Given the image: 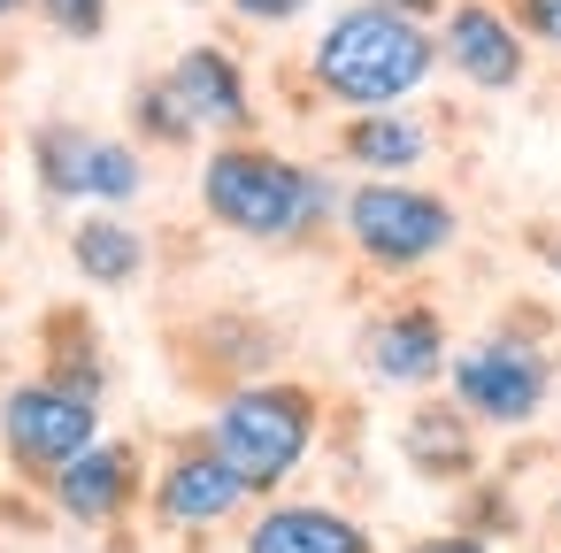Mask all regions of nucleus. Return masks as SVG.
I'll use <instances>...</instances> for the list:
<instances>
[{
    "label": "nucleus",
    "mask_w": 561,
    "mask_h": 553,
    "mask_svg": "<svg viewBox=\"0 0 561 553\" xmlns=\"http://www.w3.org/2000/svg\"><path fill=\"white\" fill-rule=\"evenodd\" d=\"M201 216L247 246H277V254H300V246H323L339 231V170H316L300 154H277L262 131L254 139H208L201 154Z\"/></svg>",
    "instance_id": "nucleus-1"
},
{
    "label": "nucleus",
    "mask_w": 561,
    "mask_h": 553,
    "mask_svg": "<svg viewBox=\"0 0 561 553\" xmlns=\"http://www.w3.org/2000/svg\"><path fill=\"white\" fill-rule=\"evenodd\" d=\"M323 415H331L323 384L285 377V369H262V377H239V384L208 392L201 438L239 469V484H247L254 499H270V492H285V484L308 469V453L323 446Z\"/></svg>",
    "instance_id": "nucleus-2"
},
{
    "label": "nucleus",
    "mask_w": 561,
    "mask_h": 553,
    "mask_svg": "<svg viewBox=\"0 0 561 553\" xmlns=\"http://www.w3.org/2000/svg\"><path fill=\"white\" fill-rule=\"evenodd\" d=\"M438 78V39L415 16H392L377 0L339 9L308 47V85L331 108H400Z\"/></svg>",
    "instance_id": "nucleus-3"
},
{
    "label": "nucleus",
    "mask_w": 561,
    "mask_h": 553,
    "mask_svg": "<svg viewBox=\"0 0 561 553\" xmlns=\"http://www.w3.org/2000/svg\"><path fill=\"white\" fill-rule=\"evenodd\" d=\"M331 239H346L369 277H423L461 246V200L423 177H354Z\"/></svg>",
    "instance_id": "nucleus-4"
},
{
    "label": "nucleus",
    "mask_w": 561,
    "mask_h": 553,
    "mask_svg": "<svg viewBox=\"0 0 561 553\" xmlns=\"http://www.w3.org/2000/svg\"><path fill=\"white\" fill-rule=\"evenodd\" d=\"M553 377H561L553 346L538 331H523V315H515V323H492L477 338H454L438 384L477 430H530L553 400Z\"/></svg>",
    "instance_id": "nucleus-5"
},
{
    "label": "nucleus",
    "mask_w": 561,
    "mask_h": 553,
    "mask_svg": "<svg viewBox=\"0 0 561 553\" xmlns=\"http://www.w3.org/2000/svg\"><path fill=\"white\" fill-rule=\"evenodd\" d=\"M101 430H108V400H85V392H70L47 369L0 384V469H9L24 492H39Z\"/></svg>",
    "instance_id": "nucleus-6"
},
{
    "label": "nucleus",
    "mask_w": 561,
    "mask_h": 553,
    "mask_svg": "<svg viewBox=\"0 0 561 553\" xmlns=\"http://www.w3.org/2000/svg\"><path fill=\"white\" fill-rule=\"evenodd\" d=\"M139 507L170 538H216V530H239V515L254 507V492L239 484V469L201 430H185V438L162 446V461H147V499Z\"/></svg>",
    "instance_id": "nucleus-7"
},
{
    "label": "nucleus",
    "mask_w": 561,
    "mask_h": 553,
    "mask_svg": "<svg viewBox=\"0 0 561 553\" xmlns=\"http://www.w3.org/2000/svg\"><path fill=\"white\" fill-rule=\"evenodd\" d=\"M39 499H47V515L62 522V530H124L131 515H139V499H147V446L139 438H93V446H78L47 484H39Z\"/></svg>",
    "instance_id": "nucleus-8"
},
{
    "label": "nucleus",
    "mask_w": 561,
    "mask_h": 553,
    "mask_svg": "<svg viewBox=\"0 0 561 553\" xmlns=\"http://www.w3.org/2000/svg\"><path fill=\"white\" fill-rule=\"evenodd\" d=\"M446 354H454V323L438 300H385L354 338V361L377 392H431L446 377Z\"/></svg>",
    "instance_id": "nucleus-9"
},
{
    "label": "nucleus",
    "mask_w": 561,
    "mask_h": 553,
    "mask_svg": "<svg viewBox=\"0 0 561 553\" xmlns=\"http://www.w3.org/2000/svg\"><path fill=\"white\" fill-rule=\"evenodd\" d=\"M438 70H454L469 93H515L530 78V39L500 0H446L438 9Z\"/></svg>",
    "instance_id": "nucleus-10"
},
{
    "label": "nucleus",
    "mask_w": 561,
    "mask_h": 553,
    "mask_svg": "<svg viewBox=\"0 0 561 553\" xmlns=\"http://www.w3.org/2000/svg\"><path fill=\"white\" fill-rule=\"evenodd\" d=\"M239 553H377V530L339 499L270 492L239 515Z\"/></svg>",
    "instance_id": "nucleus-11"
},
{
    "label": "nucleus",
    "mask_w": 561,
    "mask_h": 553,
    "mask_svg": "<svg viewBox=\"0 0 561 553\" xmlns=\"http://www.w3.org/2000/svg\"><path fill=\"white\" fill-rule=\"evenodd\" d=\"M170 93L185 101V116L201 124V139H254L262 131V101H254V78L231 47L201 39V47H178V62L162 70Z\"/></svg>",
    "instance_id": "nucleus-12"
},
{
    "label": "nucleus",
    "mask_w": 561,
    "mask_h": 553,
    "mask_svg": "<svg viewBox=\"0 0 561 553\" xmlns=\"http://www.w3.org/2000/svg\"><path fill=\"white\" fill-rule=\"evenodd\" d=\"M392 446H400L408 476L446 484V492H461V484L484 469V430H477V423H469L438 384H431V392H408V415H400Z\"/></svg>",
    "instance_id": "nucleus-13"
},
{
    "label": "nucleus",
    "mask_w": 561,
    "mask_h": 553,
    "mask_svg": "<svg viewBox=\"0 0 561 553\" xmlns=\"http://www.w3.org/2000/svg\"><path fill=\"white\" fill-rule=\"evenodd\" d=\"M277 354H285V338L262 315H247V308H216L193 331H178V369L201 392H224L239 377H262V369H277Z\"/></svg>",
    "instance_id": "nucleus-14"
},
{
    "label": "nucleus",
    "mask_w": 561,
    "mask_h": 553,
    "mask_svg": "<svg viewBox=\"0 0 561 553\" xmlns=\"http://www.w3.org/2000/svg\"><path fill=\"white\" fill-rule=\"evenodd\" d=\"M62 246H70L78 285H93V292H131L154 269V239L131 223V208H78Z\"/></svg>",
    "instance_id": "nucleus-15"
},
{
    "label": "nucleus",
    "mask_w": 561,
    "mask_h": 553,
    "mask_svg": "<svg viewBox=\"0 0 561 553\" xmlns=\"http://www.w3.org/2000/svg\"><path fill=\"white\" fill-rule=\"evenodd\" d=\"M438 131L400 101V108H346L339 124V162L362 170V177H415L431 162Z\"/></svg>",
    "instance_id": "nucleus-16"
},
{
    "label": "nucleus",
    "mask_w": 561,
    "mask_h": 553,
    "mask_svg": "<svg viewBox=\"0 0 561 553\" xmlns=\"http://www.w3.org/2000/svg\"><path fill=\"white\" fill-rule=\"evenodd\" d=\"M93 147H101L93 124H70V116L39 124L32 131V185L55 208H93Z\"/></svg>",
    "instance_id": "nucleus-17"
},
{
    "label": "nucleus",
    "mask_w": 561,
    "mask_h": 553,
    "mask_svg": "<svg viewBox=\"0 0 561 553\" xmlns=\"http://www.w3.org/2000/svg\"><path fill=\"white\" fill-rule=\"evenodd\" d=\"M39 369L62 377L85 400H108V384H116V361H108V346H101V331H93L85 308H55L39 323Z\"/></svg>",
    "instance_id": "nucleus-18"
},
{
    "label": "nucleus",
    "mask_w": 561,
    "mask_h": 553,
    "mask_svg": "<svg viewBox=\"0 0 561 553\" xmlns=\"http://www.w3.org/2000/svg\"><path fill=\"white\" fill-rule=\"evenodd\" d=\"M131 139L147 154H193V147H208L201 124L185 116V101L170 93V78H139L131 85Z\"/></svg>",
    "instance_id": "nucleus-19"
},
{
    "label": "nucleus",
    "mask_w": 561,
    "mask_h": 553,
    "mask_svg": "<svg viewBox=\"0 0 561 553\" xmlns=\"http://www.w3.org/2000/svg\"><path fill=\"white\" fill-rule=\"evenodd\" d=\"M32 9L47 16V32H55V39H78V47H85V39H101V32H108L116 0H32Z\"/></svg>",
    "instance_id": "nucleus-20"
},
{
    "label": "nucleus",
    "mask_w": 561,
    "mask_h": 553,
    "mask_svg": "<svg viewBox=\"0 0 561 553\" xmlns=\"http://www.w3.org/2000/svg\"><path fill=\"white\" fill-rule=\"evenodd\" d=\"M507 16L530 47H553L561 55V0H507Z\"/></svg>",
    "instance_id": "nucleus-21"
},
{
    "label": "nucleus",
    "mask_w": 561,
    "mask_h": 553,
    "mask_svg": "<svg viewBox=\"0 0 561 553\" xmlns=\"http://www.w3.org/2000/svg\"><path fill=\"white\" fill-rule=\"evenodd\" d=\"M224 9L239 16V24H254V32H285V24H300L316 0H224Z\"/></svg>",
    "instance_id": "nucleus-22"
},
{
    "label": "nucleus",
    "mask_w": 561,
    "mask_h": 553,
    "mask_svg": "<svg viewBox=\"0 0 561 553\" xmlns=\"http://www.w3.org/2000/svg\"><path fill=\"white\" fill-rule=\"evenodd\" d=\"M400 553H492V538H484V530H469V522H446V530H423V538H408Z\"/></svg>",
    "instance_id": "nucleus-23"
},
{
    "label": "nucleus",
    "mask_w": 561,
    "mask_h": 553,
    "mask_svg": "<svg viewBox=\"0 0 561 553\" xmlns=\"http://www.w3.org/2000/svg\"><path fill=\"white\" fill-rule=\"evenodd\" d=\"M523 246L546 277H561V223H523Z\"/></svg>",
    "instance_id": "nucleus-24"
},
{
    "label": "nucleus",
    "mask_w": 561,
    "mask_h": 553,
    "mask_svg": "<svg viewBox=\"0 0 561 553\" xmlns=\"http://www.w3.org/2000/svg\"><path fill=\"white\" fill-rule=\"evenodd\" d=\"M377 9H392V16H415V24H438V9H446V0H377Z\"/></svg>",
    "instance_id": "nucleus-25"
},
{
    "label": "nucleus",
    "mask_w": 561,
    "mask_h": 553,
    "mask_svg": "<svg viewBox=\"0 0 561 553\" xmlns=\"http://www.w3.org/2000/svg\"><path fill=\"white\" fill-rule=\"evenodd\" d=\"M546 522H553V538H561V476H553V499H546Z\"/></svg>",
    "instance_id": "nucleus-26"
},
{
    "label": "nucleus",
    "mask_w": 561,
    "mask_h": 553,
    "mask_svg": "<svg viewBox=\"0 0 561 553\" xmlns=\"http://www.w3.org/2000/svg\"><path fill=\"white\" fill-rule=\"evenodd\" d=\"M24 9H32V0H0V24H16Z\"/></svg>",
    "instance_id": "nucleus-27"
},
{
    "label": "nucleus",
    "mask_w": 561,
    "mask_h": 553,
    "mask_svg": "<svg viewBox=\"0 0 561 553\" xmlns=\"http://www.w3.org/2000/svg\"><path fill=\"white\" fill-rule=\"evenodd\" d=\"M0 246H9V200H0Z\"/></svg>",
    "instance_id": "nucleus-28"
},
{
    "label": "nucleus",
    "mask_w": 561,
    "mask_h": 553,
    "mask_svg": "<svg viewBox=\"0 0 561 553\" xmlns=\"http://www.w3.org/2000/svg\"><path fill=\"white\" fill-rule=\"evenodd\" d=\"M193 9H201V0H193Z\"/></svg>",
    "instance_id": "nucleus-29"
},
{
    "label": "nucleus",
    "mask_w": 561,
    "mask_h": 553,
    "mask_svg": "<svg viewBox=\"0 0 561 553\" xmlns=\"http://www.w3.org/2000/svg\"><path fill=\"white\" fill-rule=\"evenodd\" d=\"M0 384H9V377H0Z\"/></svg>",
    "instance_id": "nucleus-30"
}]
</instances>
